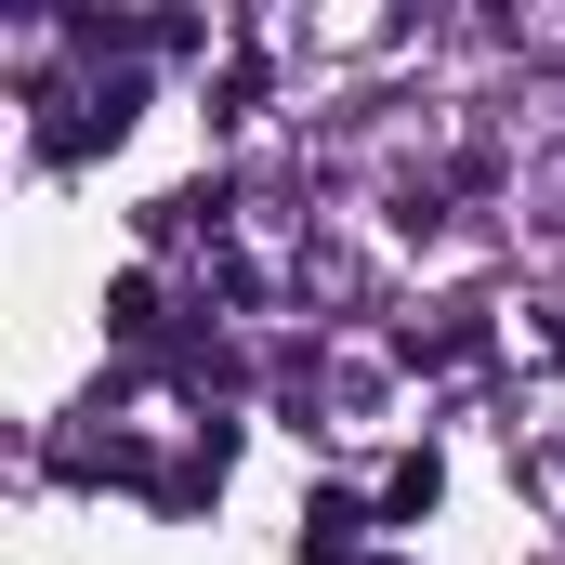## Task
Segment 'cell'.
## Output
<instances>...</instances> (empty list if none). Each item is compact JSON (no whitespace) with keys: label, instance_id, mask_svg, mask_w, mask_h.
Here are the masks:
<instances>
[{"label":"cell","instance_id":"obj_4","mask_svg":"<svg viewBox=\"0 0 565 565\" xmlns=\"http://www.w3.org/2000/svg\"><path fill=\"white\" fill-rule=\"evenodd\" d=\"M369 565H382V553H369Z\"/></svg>","mask_w":565,"mask_h":565},{"label":"cell","instance_id":"obj_3","mask_svg":"<svg viewBox=\"0 0 565 565\" xmlns=\"http://www.w3.org/2000/svg\"><path fill=\"white\" fill-rule=\"evenodd\" d=\"M106 329H119V342H145V329H158V289L119 277V289H106Z\"/></svg>","mask_w":565,"mask_h":565},{"label":"cell","instance_id":"obj_1","mask_svg":"<svg viewBox=\"0 0 565 565\" xmlns=\"http://www.w3.org/2000/svg\"><path fill=\"white\" fill-rule=\"evenodd\" d=\"M355 526H369V513L329 487V500H302V540H289V553H302V565H369V553H355Z\"/></svg>","mask_w":565,"mask_h":565},{"label":"cell","instance_id":"obj_2","mask_svg":"<svg viewBox=\"0 0 565 565\" xmlns=\"http://www.w3.org/2000/svg\"><path fill=\"white\" fill-rule=\"evenodd\" d=\"M382 513H395V526H408V513H434V447H408V460L382 473Z\"/></svg>","mask_w":565,"mask_h":565}]
</instances>
